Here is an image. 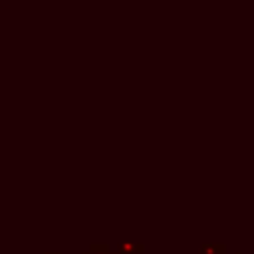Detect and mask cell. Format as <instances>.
Segmentation results:
<instances>
[{
  "instance_id": "obj_1",
  "label": "cell",
  "mask_w": 254,
  "mask_h": 254,
  "mask_svg": "<svg viewBox=\"0 0 254 254\" xmlns=\"http://www.w3.org/2000/svg\"><path fill=\"white\" fill-rule=\"evenodd\" d=\"M141 252H145V244L143 242H131V240L119 242L117 250H115V254H141Z\"/></svg>"
},
{
  "instance_id": "obj_2",
  "label": "cell",
  "mask_w": 254,
  "mask_h": 254,
  "mask_svg": "<svg viewBox=\"0 0 254 254\" xmlns=\"http://www.w3.org/2000/svg\"><path fill=\"white\" fill-rule=\"evenodd\" d=\"M198 254H226L224 242H204L200 244Z\"/></svg>"
},
{
  "instance_id": "obj_3",
  "label": "cell",
  "mask_w": 254,
  "mask_h": 254,
  "mask_svg": "<svg viewBox=\"0 0 254 254\" xmlns=\"http://www.w3.org/2000/svg\"><path fill=\"white\" fill-rule=\"evenodd\" d=\"M81 254H115V252L109 250L107 242H93V244H89V250H85Z\"/></svg>"
},
{
  "instance_id": "obj_4",
  "label": "cell",
  "mask_w": 254,
  "mask_h": 254,
  "mask_svg": "<svg viewBox=\"0 0 254 254\" xmlns=\"http://www.w3.org/2000/svg\"><path fill=\"white\" fill-rule=\"evenodd\" d=\"M40 254H62V252H40Z\"/></svg>"
},
{
  "instance_id": "obj_5",
  "label": "cell",
  "mask_w": 254,
  "mask_h": 254,
  "mask_svg": "<svg viewBox=\"0 0 254 254\" xmlns=\"http://www.w3.org/2000/svg\"><path fill=\"white\" fill-rule=\"evenodd\" d=\"M236 254H242V252H236Z\"/></svg>"
}]
</instances>
